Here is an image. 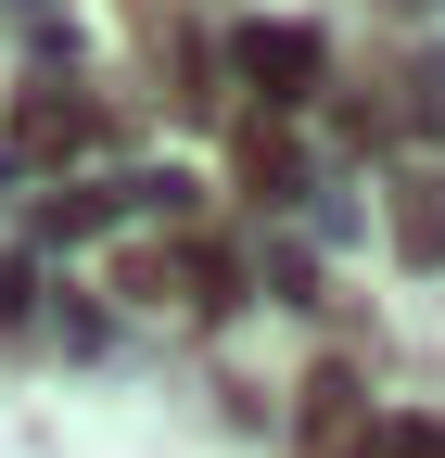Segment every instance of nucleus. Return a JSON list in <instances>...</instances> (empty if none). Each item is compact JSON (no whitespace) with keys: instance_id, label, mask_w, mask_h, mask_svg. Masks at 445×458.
Returning <instances> with one entry per match:
<instances>
[{"instance_id":"nucleus-1","label":"nucleus","mask_w":445,"mask_h":458,"mask_svg":"<svg viewBox=\"0 0 445 458\" xmlns=\"http://www.w3.org/2000/svg\"><path fill=\"white\" fill-rule=\"evenodd\" d=\"M26 140H38V153H51V140L77 153V140H89V102H77V89H26Z\"/></svg>"},{"instance_id":"nucleus-2","label":"nucleus","mask_w":445,"mask_h":458,"mask_svg":"<svg viewBox=\"0 0 445 458\" xmlns=\"http://www.w3.org/2000/svg\"><path fill=\"white\" fill-rule=\"evenodd\" d=\"M395 216H407V255H445V179H407Z\"/></svg>"},{"instance_id":"nucleus-3","label":"nucleus","mask_w":445,"mask_h":458,"mask_svg":"<svg viewBox=\"0 0 445 458\" xmlns=\"http://www.w3.org/2000/svg\"><path fill=\"white\" fill-rule=\"evenodd\" d=\"M242 64H255L267 89H306V77H318V51H306V38H255V51H242Z\"/></svg>"}]
</instances>
